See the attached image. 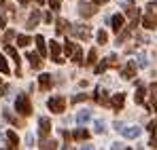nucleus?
Segmentation results:
<instances>
[{
	"label": "nucleus",
	"mask_w": 157,
	"mask_h": 150,
	"mask_svg": "<svg viewBox=\"0 0 157 150\" xmlns=\"http://www.w3.org/2000/svg\"><path fill=\"white\" fill-rule=\"evenodd\" d=\"M4 24H6V17H4V15L0 13V27H4Z\"/></svg>",
	"instance_id": "obj_39"
},
{
	"label": "nucleus",
	"mask_w": 157,
	"mask_h": 150,
	"mask_svg": "<svg viewBox=\"0 0 157 150\" xmlns=\"http://www.w3.org/2000/svg\"><path fill=\"white\" fill-rule=\"evenodd\" d=\"M36 47H38L40 55H47V47H45V38L43 36H36Z\"/></svg>",
	"instance_id": "obj_20"
},
{
	"label": "nucleus",
	"mask_w": 157,
	"mask_h": 150,
	"mask_svg": "<svg viewBox=\"0 0 157 150\" xmlns=\"http://www.w3.org/2000/svg\"><path fill=\"white\" fill-rule=\"evenodd\" d=\"M47 106H49V110H51V112L59 114V112H64V110H66V100H64V97H51V100L47 101Z\"/></svg>",
	"instance_id": "obj_4"
},
{
	"label": "nucleus",
	"mask_w": 157,
	"mask_h": 150,
	"mask_svg": "<svg viewBox=\"0 0 157 150\" xmlns=\"http://www.w3.org/2000/svg\"><path fill=\"white\" fill-rule=\"evenodd\" d=\"M15 110H17L21 116H30V114H32V104H30L26 93L17 95V100H15Z\"/></svg>",
	"instance_id": "obj_2"
},
{
	"label": "nucleus",
	"mask_w": 157,
	"mask_h": 150,
	"mask_svg": "<svg viewBox=\"0 0 157 150\" xmlns=\"http://www.w3.org/2000/svg\"><path fill=\"white\" fill-rule=\"evenodd\" d=\"M98 42H100V45H106V42H108V34H106L104 30L98 32Z\"/></svg>",
	"instance_id": "obj_29"
},
{
	"label": "nucleus",
	"mask_w": 157,
	"mask_h": 150,
	"mask_svg": "<svg viewBox=\"0 0 157 150\" xmlns=\"http://www.w3.org/2000/svg\"><path fill=\"white\" fill-rule=\"evenodd\" d=\"M38 146H40V148H57V144H55L53 140H43Z\"/></svg>",
	"instance_id": "obj_28"
},
{
	"label": "nucleus",
	"mask_w": 157,
	"mask_h": 150,
	"mask_svg": "<svg viewBox=\"0 0 157 150\" xmlns=\"http://www.w3.org/2000/svg\"><path fill=\"white\" fill-rule=\"evenodd\" d=\"M36 2H38V4H43V2H45V0H36Z\"/></svg>",
	"instance_id": "obj_41"
},
{
	"label": "nucleus",
	"mask_w": 157,
	"mask_h": 150,
	"mask_svg": "<svg viewBox=\"0 0 157 150\" xmlns=\"http://www.w3.org/2000/svg\"><path fill=\"white\" fill-rule=\"evenodd\" d=\"M6 53H9V55H11V57H13V61H15V64H17V66H19V55H17V51L13 49V47H11V45H6Z\"/></svg>",
	"instance_id": "obj_23"
},
{
	"label": "nucleus",
	"mask_w": 157,
	"mask_h": 150,
	"mask_svg": "<svg viewBox=\"0 0 157 150\" xmlns=\"http://www.w3.org/2000/svg\"><path fill=\"white\" fill-rule=\"evenodd\" d=\"M147 129H149V131H151V133H155V129H157V121H151V123H149V127H147Z\"/></svg>",
	"instance_id": "obj_38"
},
{
	"label": "nucleus",
	"mask_w": 157,
	"mask_h": 150,
	"mask_svg": "<svg viewBox=\"0 0 157 150\" xmlns=\"http://www.w3.org/2000/svg\"><path fill=\"white\" fill-rule=\"evenodd\" d=\"M59 42H53L51 40V47H49V53H51V59L53 61H55V64H62V61H64V59H62V57H59Z\"/></svg>",
	"instance_id": "obj_9"
},
{
	"label": "nucleus",
	"mask_w": 157,
	"mask_h": 150,
	"mask_svg": "<svg viewBox=\"0 0 157 150\" xmlns=\"http://www.w3.org/2000/svg\"><path fill=\"white\" fill-rule=\"evenodd\" d=\"M15 38V30H9L6 34H4V42H9V40H13Z\"/></svg>",
	"instance_id": "obj_34"
},
{
	"label": "nucleus",
	"mask_w": 157,
	"mask_h": 150,
	"mask_svg": "<svg viewBox=\"0 0 157 150\" xmlns=\"http://www.w3.org/2000/svg\"><path fill=\"white\" fill-rule=\"evenodd\" d=\"M2 2H4V0H0V4H2Z\"/></svg>",
	"instance_id": "obj_43"
},
{
	"label": "nucleus",
	"mask_w": 157,
	"mask_h": 150,
	"mask_svg": "<svg viewBox=\"0 0 157 150\" xmlns=\"http://www.w3.org/2000/svg\"><path fill=\"white\" fill-rule=\"evenodd\" d=\"M115 64H117V55H108L104 61H100V64L96 66V74H102L108 66H115Z\"/></svg>",
	"instance_id": "obj_7"
},
{
	"label": "nucleus",
	"mask_w": 157,
	"mask_h": 150,
	"mask_svg": "<svg viewBox=\"0 0 157 150\" xmlns=\"http://www.w3.org/2000/svg\"><path fill=\"white\" fill-rule=\"evenodd\" d=\"M123 101H125V95H123V93H117V95L110 100V106H113L115 110H121V108H123Z\"/></svg>",
	"instance_id": "obj_15"
},
{
	"label": "nucleus",
	"mask_w": 157,
	"mask_h": 150,
	"mask_svg": "<svg viewBox=\"0 0 157 150\" xmlns=\"http://www.w3.org/2000/svg\"><path fill=\"white\" fill-rule=\"evenodd\" d=\"M38 19H40V11L38 9H34V13L28 17V24H26V27L28 30H34L36 25H38Z\"/></svg>",
	"instance_id": "obj_10"
},
{
	"label": "nucleus",
	"mask_w": 157,
	"mask_h": 150,
	"mask_svg": "<svg viewBox=\"0 0 157 150\" xmlns=\"http://www.w3.org/2000/svg\"><path fill=\"white\" fill-rule=\"evenodd\" d=\"M19 2H21V4H28V2H30V0H19Z\"/></svg>",
	"instance_id": "obj_40"
},
{
	"label": "nucleus",
	"mask_w": 157,
	"mask_h": 150,
	"mask_svg": "<svg viewBox=\"0 0 157 150\" xmlns=\"http://www.w3.org/2000/svg\"><path fill=\"white\" fill-rule=\"evenodd\" d=\"M142 25H144L147 30H155V27H157V4H155V2L147 4L144 17H142Z\"/></svg>",
	"instance_id": "obj_1"
},
{
	"label": "nucleus",
	"mask_w": 157,
	"mask_h": 150,
	"mask_svg": "<svg viewBox=\"0 0 157 150\" xmlns=\"http://www.w3.org/2000/svg\"><path fill=\"white\" fill-rule=\"evenodd\" d=\"M121 133H123L128 140H134V137L140 135V127H125V129H121Z\"/></svg>",
	"instance_id": "obj_13"
},
{
	"label": "nucleus",
	"mask_w": 157,
	"mask_h": 150,
	"mask_svg": "<svg viewBox=\"0 0 157 150\" xmlns=\"http://www.w3.org/2000/svg\"><path fill=\"white\" fill-rule=\"evenodd\" d=\"M49 131H51V121L47 116H40L38 119V133H40V137H47Z\"/></svg>",
	"instance_id": "obj_6"
},
{
	"label": "nucleus",
	"mask_w": 157,
	"mask_h": 150,
	"mask_svg": "<svg viewBox=\"0 0 157 150\" xmlns=\"http://www.w3.org/2000/svg\"><path fill=\"white\" fill-rule=\"evenodd\" d=\"M72 61H75V64H78V66H81V64H85V61H83V51L78 49H75V53H72Z\"/></svg>",
	"instance_id": "obj_21"
},
{
	"label": "nucleus",
	"mask_w": 157,
	"mask_h": 150,
	"mask_svg": "<svg viewBox=\"0 0 157 150\" xmlns=\"http://www.w3.org/2000/svg\"><path fill=\"white\" fill-rule=\"evenodd\" d=\"M0 72L2 74H9V64H6V59L0 55Z\"/></svg>",
	"instance_id": "obj_30"
},
{
	"label": "nucleus",
	"mask_w": 157,
	"mask_h": 150,
	"mask_svg": "<svg viewBox=\"0 0 157 150\" xmlns=\"http://www.w3.org/2000/svg\"><path fill=\"white\" fill-rule=\"evenodd\" d=\"M144 93H147V89L138 82V89H136V95H134V100H136V104H144Z\"/></svg>",
	"instance_id": "obj_17"
},
{
	"label": "nucleus",
	"mask_w": 157,
	"mask_h": 150,
	"mask_svg": "<svg viewBox=\"0 0 157 150\" xmlns=\"http://www.w3.org/2000/svg\"><path fill=\"white\" fill-rule=\"evenodd\" d=\"M28 59H30V66H32L34 70H38V68L43 66V61H40V55H38V53H28Z\"/></svg>",
	"instance_id": "obj_14"
},
{
	"label": "nucleus",
	"mask_w": 157,
	"mask_h": 150,
	"mask_svg": "<svg viewBox=\"0 0 157 150\" xmlns=\"http://www.w3.org/2000/svg\"><path fill=\"white\" fill-rule=\"evenodd\" d=\"M72 137H75V140H87V137H89V131H85V129H77Z\"/></svg>",
	"instance_id": "obj_24"
},
{
	"label": "nucleus",
	"mask_w": 157,
	"mask_h": 150,
	"mask_svg": "<svg viewBox=\"0 0 157 150\" xmlns=\"http://www.w3.org/2000/svg\"><path fill=\"white\" fill-rule=\"evenodd\" d=\"M77 11H78V15H81V17H85V19H87V17H94L98 9H96V2H78V4H77Z\"/></svg>",
	"instance_id": "obj_3"
},
{
	"label": "nucleus",
	"mask_w": 157,
	"mask_h": 150,
	"mask_svg": "<svg viewBox=\"0 0 157 150\" xmlns=\"http://www.w3.org/2000/svg\"><path fill=\"white\" fill-rule=\"evenodd\" d=\"M26 146H34V137H32V133H28V137H26Z\"/></svg>",
	"instance_id": "obj_37"
},
{
	"label": "nucleus",
	"mask_w": 157,
	"mask_h": 150,
	"mask_svg": "<svg viewBox=\"0 0 157 150\" xmlns=\"http://www.w3.org/2000/svg\"><path fill=\"white\" fill-rule=\"evenodd\" d=\"M151 97H153V110L157 112V82L151 85Z\"/></svg>",
	"instance_id": "obj_26"
},
{
	"label": "nucleus",
	"mask_w": 157,
	"mask_h": 150,
	"mask_svg": "<svg viewBox=\"0 0 157 150\" xmlns=\"http://www.w3.org/2000/svg\"><path fill=\"white\" fill-rule=\"evenodd\" d=\"M6 140H9V148H17L19 137H17V133H15V131H6Z\"/></svg>",
	"instance_id": "obj_16"
},
{
	"label": "nucleus",
	"mask_w": 157,
	"mask_h": 150,
	"mask_svg": "<svg viewBox=\"0 0 157 150\" xmlns=\"http://www.w3.org/2000/svg\"><path fill=\"white\" fill-rule=\"evenodd\" d=\"M121 2H128V0H121Z\"/></svg>",
	"instance_id": "obj_44"
},
{
	"label": "nucleus",
	"mask_w": 157,
	"mask_h": 150,
	"mask_svg": "<svg viewBox=\"0 0 157 150\" xmlns=\"http://www.w3.org/2000/svg\"><path fill=\"white\" fill-rule=\"evenodd\" d=\"M134 74H136V64H134V61H128L125 68L121 70V76H123L125 80H130V78H134Z\"/></svg>",
	"instance_id": "obj_8"
},
{
	"label": "nucleus",
	"mask_w": 157,
	"mask_h": 150,
	"mask_svg": "<svg viewBox=\"0 0 157 150\" xmlns=\"http://www.w3.org/2000/svg\"><path fill=\"white\" fill-rule=\"evenodd\" d=\"M96 59H98V53L91 49V51H89V55H87V59H85V64H87V66H94V64H96Z\"/></svg>",
	"instance_id": "obj_25"
},
{
	"label": "nucleus",
	"mask_w": 157,
	"mask_h": 150,
	"mask_svg": "<svg viewBox=\"0 0 157 150\" xmlns=\"http://www.w3.org/2000/svg\"><path fill=\"white\" fill-rule=\"evenodd\" d=\"M30 42H32V40H30L28 36H24V34H19V36H17V47H28Z\"/></svg>",
	"instance_id": "obj_27"
},
{
	"label": "nucleus",
	"mask_w": 157,
	"mask_h": 150,
	"mask_svg": "<svg viewBox=\"0 0 157 150\" xmlns=\"http://www.w3.org/2000/svg\"><path fill=\"white\" fill-rule=\"evenodd\" d=\"M91 2H100V0H91Z\"/></svg>",
	"instance_id": "obj_42"
},
{
	"label": "nucleus",
	"mask_w": 157,
	"mask_h": 150,
	"mask_svg": "<svg viewBox=\"0 0 157 150\" xmlns=\"http://www.w3.org/2000/svg\"><path fill=\"white\" fill-rule=\"evenodd\" d=\"M49 4H51V11H57L59 4H62V0H49Z\"/></svg>",
	"instance_id": "obj_36"
},
{
	"label": "nucleus",
	"mask_w": 157,
	"mask_h": 150,
	"mask_svg": "<svg viewBox=\"0 0 157 150\" xmlns=\"http://www.w3.org/2000/svg\"><path fill=\"white\" fill-rule=\"evenodd\" d=\"M83 100H87V93H78V95H75V97H72V104H78V101H83Z\"/></svg>",
	"instance_id": "obj_33"
},
{
	"label": "nucleus",
	"mask_w": 157,
	"mask_h": 150,
	"mask_svg": "<svg viewBox=\"0 0 157 150\" xmlns=\"http://www.w3.org/2000/svg\"><path fill=\"white\" fill-rule=\"evenodd\" d=\"M68 21H66V19H57V27H55V30H57V34H64V32H66V30H68Z\"/></svg>",
	"instance_id": "obj_22"
},
{
	"label": "nucleus",
	"mask_w": 157,
	"mask_h": 150,
	"mask_svg": "<svg viewBox=\"0 0 157 150\" xmlns=\"http://www.w3.org/2000/svg\"><path fill=\"white\" fill-rule=\"evenodd\" d=\"M89 119H91V112H89V110H81V112L77 114V123L78 125H85Z\"/></svg>",
	"instance_id": "obj_18"
},
{
	"label": "nucleus",
	"mask_w": 157,
	"mask_h": 150,
	"mask_svg": "<svg viewBox=\"0 0 157 150\" xmlns=\"http://www.w3.org/2000/svg\"><path fill=\"white\" fill-rule=\"evenodd\" d=\"M70 32H72L77 38H81V40H87V38L91 36V32H89V27H87V25H72V27H70Z\"/></svg>",
	"instance_id": "obj_5"
},
{
	"label": "nucleus",
	"mask_w": 157,
	"mask_h": 150,
	"mask_svg": "<svg viewBox=\"0 0 157 150\" xmlns=\"http://www.w3.org/2000/svg\"><path fill=\"white\" fill-rule=\"evenodd\" d=\"M75 49H77V47H75L72 42H66V47H64V51H66V55H72V53H75Z\"/></svg>",
	"instance_id": "obj_32"
},
{
	"label": "nucleus",
	"mask_w": 157,
	"mask_h": 150,
	"mask_svg": "<svg viewBox=\"0 0 157 150\" xmlns=\"http://www.w3.org/2000/svg\"><path fill=\"white\" fill-rule=\"evenodd\" d=\"M138 15H140V13H138V9H136V6H128V17L132 19V25H136Z\"/></svg>",
	"instance_id": "obj_19"
},
{
	"label": "nucleus",
	"mask_w": 157,
	"mask_h": 150,
	"mask_svg": "<svg viewBox=\"0 0 157 150\" xmlns=\"http://www.w3.org/2000/svg\"><path fill=\"white\" fill-rule=\"evenodd\" d=\"M110 24H113V32H121L123 30V15H113V19H110Z\"/></svg>",
	"instance_id": "obj_12"
},
{
	"label": "nucleus",
	"mask_w": 157,
	"mask_h": 150,
	"mask_svg": "<svg viewBox=\"0 0 157 150\" xmlns=\"http://www.w3.org/2000/svg\"><path fill=\"white\" fill-rule=\"evenodd\" d=\"M138 66H140V68H147V66H149V61H147V55H144V53H140V55H138Z\"/></svg>",
	"instance_id": "obj_31"
},
{
	"label": "nucleus",
	"mask_w": 157,
	"mask_h": 150,
	"mask_svg": "<svg viewBox=\"0 0 157 150\" xmlns=\"http://www.w3.org/2000/svg\"><path fill=\"white\" fill-rule=\"evenodd\" d=\"M38 85H40V89H43V91L51 89V85H53L51 74H40V76H38Z\"/></svg>",
	"instance_id": "obj_11"
},
{
	"label": "nucleus",
	"mask_w": 157,
	"mask_h": 150,
	"mask_svg": "<svg viewBox=\"0 0 157 150\" xmlns=\"http://www.w3.org/2000/svg\"><path fill=\"white\" fill-rule=\"evenodd\" d=\"M96 133H104V123L102 121H96Z\"/></svg>",
	"instance_id": "obj_35"
}]
</instances>
